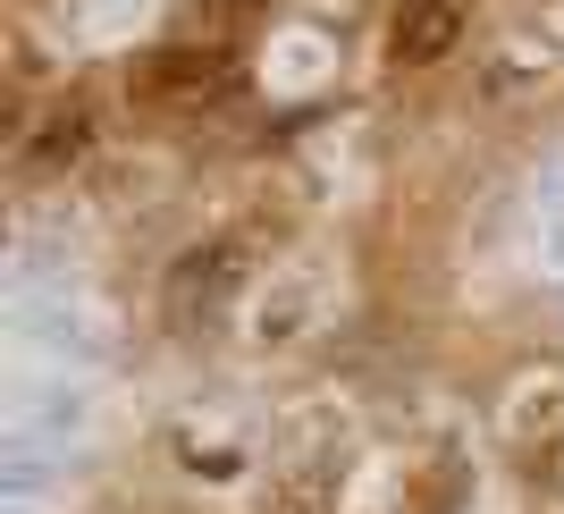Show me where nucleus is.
I'll use <instances>...</instances> for the list:
<instances>
[{"instance_id":"obj_1","label":"nucleus","mask_w":564,"mask_h":514,"mask_svg":"<svg viewBox=\"0 0 564 514\" xmlns=\"http://www.w3.org/2000/svg\"><path fill=\"white\" fill-rule=\"evenodd\" d=\"M143 94L177 101V110H219V101L245 94V68H236L228 51H161L143 68Z\"/></svg>"},{"instance_id":"obj_4","label":"nucleus","mask_w":564,"mask_h":514,"mask_svg":"<svg viewBox=\"0 0 564 514\" xmlns=\"http://www.w3.org/2000/svg\"><path fill=\"white\" fill-rule=\"evenodd\" d=\"M236 279V254L228 245H212V254H186V270H177V312H194V296L212 304V296H228Z\"/></svg>"},{"instance_id":"obj_2","label":"nucleus","mask_w":564,"mask_h":514,"mask_svg":"<svg viewBox=\"0 0 564 514\" xmlns=\"http://www.w3.org/2000/svg\"><path fill=\"white\" fill-rule=\"evenodd\" d=\"M455 51V0H404L397 9V60L404 68H430Z\"/></svg>"},{"instance_id":"obj_3","label":"nucleus","mask_w":564,"mask_h":514,"mask_svg":"<svg viewBox=\"0 0 564 514\" xmlns=\"http://www.w3.org/2000/svg\"><path fill=\"white\" fill-rule=\"evenodd\" d=\"M85 152H94V110L68 101V110L43 118V136L25 143V169H68V161H85Z\"/></svg>"}]
</instances>
